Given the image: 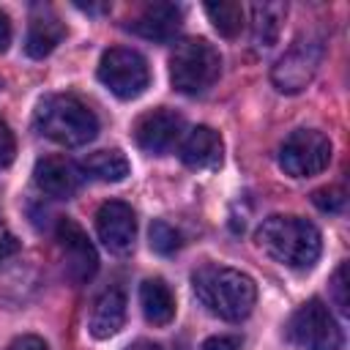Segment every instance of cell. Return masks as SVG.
Returning <instances> with one entry per match:
<instances>
[{
    "label": "cell",
    "mask_w": 350,
    "mask_h": 350,
    "mask_svg": "<svg viewBox=\"0 0 350 350\" xmlns=\"http://www.w3.org/2000/svg\"><path fill=\"white\" fill-rule=\"evenodd\" d=\"M150 249L159 254L178 252L180 249V232L167 221H153L150 224Z\"/></svg>",
    "instance_id": "44dd1931"
},
{
    "label": "cell",
    "mask_w": 350,
    "mask_h": 350,
    "mask_svg": "<svg viewBox=\"0 0 350 350\" xmlns=\"http://www.w3.org/2000/svg\"><path fill=\"white\" fill-rule=\"evenodd\" d=\"M57 246L63 254V273L74 284H85L96 276L98 271V254L88 238V232L74 221V219H60L57 221Z\"/></svg>",
    "instance_id": "9c48e42d"
},
{
    "label": "cell",
    "mask_w": 350,
    "mask_h": 350,
    "mask_svg": "<svg viewBox=\"0 0 350 350\" xmlns=\"http://www.w3.org/2000/svg\"><path fill=\"white\" fill-rule=\"evenodd\" d=\"M5 350H49V347H46V342H44L41 336L25 334V336H16Z\"/></svg>",
    "instance_id": "484cf974"
},
{
    "label": "cell",
    "mask_w": 350,
    "mask_h": 350,
    "mask_svg": "<svg viewBox=\"0 0 350 350\" xmlns=\"http://www.w3.org/2000/svg\"><path fill=\"white\" fill-rule=\"evenodd\" d=\"M200 350H241V339H238V336H224V334H219V336L205 339Z\"/></svg>",
    "instance_id": "d4e9b609"
},
{
    "label": "cell",
    "mask_w": 350,
    "mask_h": 350,
    "mask_svg": "<svg viewBox=\"0 0 350 350\" xmlns=\"http://www.w3.org/2000/svg\"><path fill=\"white\" fill-rule=\"evenodd\" d=\"M252 14V38L257 46H273V41L279 38L282 22L287 16V5L284 3H254L249 8Z\"/></svg>",
    "instance_id": "d6986e66"
},
{
    "label": "cell",
    "mask_w": 350,
    "mask_h": 350,
    "mask_svg": "<svg viewBox=\"0 0 350 350\" xmlns=\"http://www.w3.org/2000/svg\"><path fill=\"white\" fill-rule=\"evenodd\" d=\"M205 14L211 19V25L219 30V36L224 38H235L241 30H243V19H246V11L241 3H232V0H219V3H208L205 5Z\"/></svg>",
    "instance_id": "ffe728a7"
},
{
    "label": "cell",
    "mask_w": 350,
    "mask_h": 350,
    "mask_svg": "<svg viewBox=\"0 0 350 350\" xmlns=\"http://www.w3.org/2000/svg\"><path fill=\"white\" fill-rule=\"evenodd\" d=\"M98 79L112 96L131 101L148 90L150 68H148V60L137 49L112 46L98 60Z\"/></svg>",
    "instance_id": "5b68a950"
},
{
    "label": "cell",
    "mask_w": 350,
    "mask_h": 350,
    "mask_svg": "<svg viewBox=\"0 0 350 350\" xmlns=\"http://www.w3.org/2000/svg\"><path fill=\"white\" fill-rule=\"evenodd\" d=\"M96 230H98L101 243L109 252L126 254L137 238V216L131 205H126L123 200H109L96 213Z\"/></svg>",
    "instance_id": "8fae6325"
},
{
    "label": "cell",
    "mask_w": 350,
    "mask_h": 350,
    "mask_svg": "<svg viewBox=\"0 0 350 350\" xmlns=\"http://www.w3.org/2000/svg\"><path fill=\"white\" fill-rule=\"evenodd\" d=\"M191 290L213 317L227 323L246 320L257 301V287L249 273L216 262H205L191 273Z\"/></svg>",
    "instance_id": "6da1fadb"
},
{
    "label": "cell",
    "mask_w": 350,
    "mask_h": 350,
    "mask_svg": "<svg viewBox=\"0 0 350 350\" xmlns=\"http://www.w3.org/2000/svg\"><path fill=\"white\" fill-rule=\"evenodd\" d=\"M221 74V55L205 38H183L170 55V82L178 93L200 96Z\"/></svg>",
    "instance_id": "277c9868"
},
{
    "label": "cell",
    "mask_w": 350,
    "mask_h": 350,
    "mask_svg": "<svg viewBox=\"0 0 350 350\" xmlns=\"http://www.w3.org/2000/svg\"><path fill=\"white\" fill-rule=\"evenodd\" d=\"M8 44H11V19L8 14L0 11V52H5Z\"/></svg>",
    "instance_id": "83f0119b"
},
{
    "label": "cell",
    "mask_w": 350,
    "mask_h": 350,
    "mask_svg": "<svg viewBox=\"0 0 350 350\" xmlns=\"http://www.w3.org/2000/svg\"><path fill=\"white\" fill-rule=\"evenodd\" d=\"M16 249H19L16 235H14V232L5 227V221H0V262H3L5 257H11Z\"/></svg>",
    "instance_id": "4316f807"
},
{
    "label": "cell",
    "mask_w": 350,
    "mask_h": 350,
    "mask_svg": "<svg viewBox=\"0 0 350 350\" xmlns=\"http://www.w3.org/2000/svg\"><path fill=\"white\" fill-rule=\"evenodd\" d=\"M33 180L44 194L55 200H68L82 186V170L66 156H41L33 167Z\"/></svg>",
    "instance_id": "7c38bea8"
},
{
    "label": "cell",
    "mask_w": 350,
    "mask_h": 350,
    "mask_svg": "<svg viewBox=\"0 0 350 350\" xmlns=\"http://www.w3.org/2000/svg\"><path fill=\"white\" fill-rule=\"evenodd\" d=\"M126 350H161L156 342H148V339H137V342H131Z\"/></svg>",
    "instance_id": "f1b7e54d"
},
{
    "label": "cell",
    "mask_w": 350,
    "mask_h": 350,
    "mask_svg": "<svg viewBox=\"0 0 350 350\" xmlns=\"http://www.w3.org/2000/svg\"><path fill=\"white\" fill-rule=\"evenodd\" d=\"M33 123H36L38 134H44L46 139H52L63 148L88 145L98 134L96 112L85 101H79L77 96H68V93L44 96L36 107Z\"/></svg>",
    "instance_id": "3957f363"
},
{
    "label": "cell",
    "mask_w": 350,
    "mask_h": 350,
    "mask_svg": "<svg viewBox=\"0 0 350 350\" xmlns=\"http://www.w3.org/2000/svg\"><path fill=\"white\" fill-rule=\"evenodd\" d=\"M183 129H186V120L180 112H175L170 107H156L137 118L134 139L148 153H167L180 142Z\"/></svg>",
    "instance_id": "30bf717a"
},
{
    "label": "cell",
    "mask_w": 350,
    "mask_h": 350,
    "mask_svg": "<svg viewBox=\"0 0 350 350\" xmlns=\"http://www.w3.org/2000/svg\"><path fill=\"white\" fill-rule=\"evenodd\" d=\"M183 25V11L180 5L175 3H150L145 5L131 22H129V30L148 38V41H170L178 36Z\"/></svg>",
    "instance_id": "4fadbf2b"
},
{
    "label": "cell",
    "mask_w": 350,
    "mask_h": 350,
    "mask_svg": "<svg viewBox=\"0 0 350 350\" xmlns=\"http://www.w3.org/2000/svg\"><path fill=\"white\" fill-rule=\"evenodd\" d=\"M254 241L271 260H276L290 271H309L317 262L323 249L320 230L312 221L301 216H282V213L268 216L257 227Z\"/></svg>",
    "instance_id": "7a4b0ae2"
},
{
    "label": "cell",
    "mask_w": 350,
    "mask_h": 350,
    "mask_svg": "<svg viewBox=\"0 0 350 350\" xmlns=\"http://www.w3.org/2000/svg\"><path fill=\"white\" fill-rule=\"evenodd\" d=\"M66 36V27L63 22L49 11V8H38L33 16H30V25H27V36H25V52L36 60L46 57Z\"/></svg>",
    "instance_id": "2e32d148"
},
{
    "label": "cell",
    "mask_w": 350,
    "mask_h": 350,
    "mask_svg": "<svg viewBox=\"0 0 350 350\" xmlns=\"http://www.w3.org/2000/svg\"><path fill=\"white\" fill-rule=\"evenodd\" d=\"M16 156V139H14V131L11 126L0 118V170H5Z\"/></svg>",
    "instance_id": "cb8c5ba5"
},
{
    "label": "cell",
    "mask_w": 350,
    "mask_h": 350,
    "mask_svg": "<svg viewBox=\"0 0 350 350\" xmlns=\"http://www.w3.org/2000/svg\"><path fill=\"white\" fill-rule=\"evenodd\" d=\"M331 295H334V301H336V309H339L342 314H347V312H350V298H347V262H342V265L336 268V273H334V279H331Z\"/></svg>",
    "instance_id": "603a6c76"
},
{
    "label": "cell",
    "mask_w": 350,
    "mask_h": 350,
    "mask_svg": "<svg viewBox=\"0 0 350 350\" xmlns=\"http://www.w3.org/2000/svg\"><path fill=\"white\" fill-rule=\"evenodd\" d=\"M178 156L189 170H216V167H221L224 145H221L219 131H213L211 126H194L180 139V153Z\"/></svg>",
    "instance_id": "5bb4252c"
},
{
    "label": "cell",
    "mask_w": 350,
    "mask_h": 350,
    "mask_svg": "<svg viewBox=\"0 0 350 350\" xmlns=\"http://www.w3.org/2000/svg\"><path fill=\"white\" fill-rule=\"evenodd\" d=\"M79 170L96 180H104V183H118L123 180L129 172H131V164L126 159L123 150L118 148H109V150H96V153H88L79 164Z\"/></svg>",
    "instance_id": "ac0fdd59"
},
{
    "label": "cell",
    "mask_w": 350,
    "mask_h": 350,
    "mask_svg": "<svg viewBox=\"0 0 350 350\" xmlns=\"http://www.w3.org/2000/svg\"><path fill=\"white\" fill-rule=\"evenodd\" d=\"M139 306L150 325H170L175 317V295L164 279H145L139 287Z\"/></svg>",
    "instance_id": "e0dca14e"
},
{
    "label": "cell",
    "mask_w": 350,
    "mask_h": 350,
    "mask_svg": "<svg viewBox=\"0 0 350 350\" xmlns=\"http://www.w3.org/2000/svg\"><path fill=\"white\" fill-rule=\"evenodd\" d=\"M287 336L301 350H342V328L334 320L331 309L320 298H309L295 309L287 325Z\"/></svg>",
    "instance_id": "8992f818"
},
{
    "label": "cell",
    "mask_w": 350,
    "mask_h": 350,
    "mask_svg": "<svg viewBox=\"0 0 350 350\" xmlns=\"http://www.w3.org/2000/svg\"><path fill=\"white\" fill-rule=\"evenodd\" d=\"M123 323H126V293L120 287H107L90 309V323H88L90 336L109 339L123 328Z\"/></svg>",
    "instance_id": "9a60e30c"
},
{
    "label": "cell",
    "mask_w": 350,
    "mask_h": 350,
    "mask_svg": "<svg viewBox=\"0 0 350 350\" xmlns=\"http://www.w3.org/2000/svg\"><path fill=\"white\" fill-rule=\"evenodd\" d=\"M312 202L325 213H336L345 208V191L339 186H323L312 194Z\"/></svg>",
    "instance_id": "7402d4cb"
},
{
    "label": "cell",
    "mask_w": 350,
    "mask_h": 350,
    "mask_svg": "<svg viewBox=\"0 0 350 350\" xmlns=\"http://www.w3.org/2000/svg\"><path fill=\"white\" fill-rule=\"evenodd\" d=\"M320 63H323V41L317 36H301L273 63L271 82L276 85L279 93H301L314 79Z\"/></svg>",
    "instance_id": "52a82bcc"
},
{
    "label": "cell",
    "mask_w": 350,
    "mask_h": 350,
    "mask_svg": "<svg viewBox=\"0 0 350 350\" xmlns=\"http://www.w3.org/2000/svg\"><path fill=\"white\" fill-rule=\"evenodd\" d=\"M331 139L314 129L293 131L279 148V167L290 178H312L331 164Z\"/></svg>",
    "instance_id": "ba28073f"
}]
</instances>
